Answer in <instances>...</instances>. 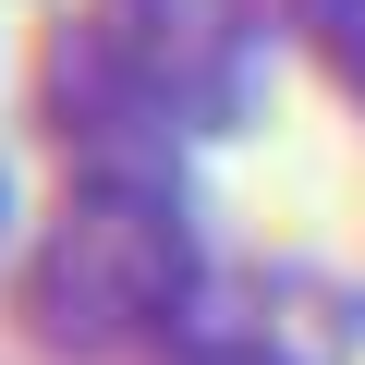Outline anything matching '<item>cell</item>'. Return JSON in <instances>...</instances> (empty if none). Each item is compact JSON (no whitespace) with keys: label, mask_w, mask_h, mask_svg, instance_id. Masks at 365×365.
I'll return each instance as SVG.
<instances>
[{"label":"cell","mask_w":365,"mask_h":365,"mask_svg":"<svg viewBox=\"0 0 365 365\" xmlns=\"http://www.w3.org/2000/svg\"><path fill=\"white\" fill-rule=\"evenodd\" d=\"M256 86V0H86L49 61L86 170H170L182 134H220Z\"/></svg>","instance_id":"cell-1"},{"label":"cell","mask_w":365,"mask_h":365,"mask_svg":"<svg viewBox=\"0 0 365 365\" xmlns=\"http://www.w3.org/2000/svg\"><path fill=\"white\" fill-rule=\"evenodd\" d=\"M195 292H207V256H195V207L170 170H86L25 268V317L61 353L170 341Z\"/></svg>","instance_id":"cell-2"},{"label":"cell","mask_w":365,"mask_h":365,"mask_svg":"<svg viewBox=\"0 0 365 365\" xmlns=\"http://www.w3.org/2000/svg\"><path fill=\"white\" fill-rule=\"evenodd\" d=\"M365 304L304 280V268H207V292L182 304V329L158 341L170 365H353Z\"/></svg>","instance_id":"cell-3"},{"label":"cell","mask_w":365,"mask_h":365,"mask_svg":"<svg viewBox=\"0 0 365 365\" xmlns=\"http://www.w3.org/2000/svg\"><path fill=\"white\" fill-rule=\"evenodd\" d=\"M292 25H304V37H317V61L365 98V0H292Z\"/></svg>","instance_id":"cell-4"}]
</instances>
